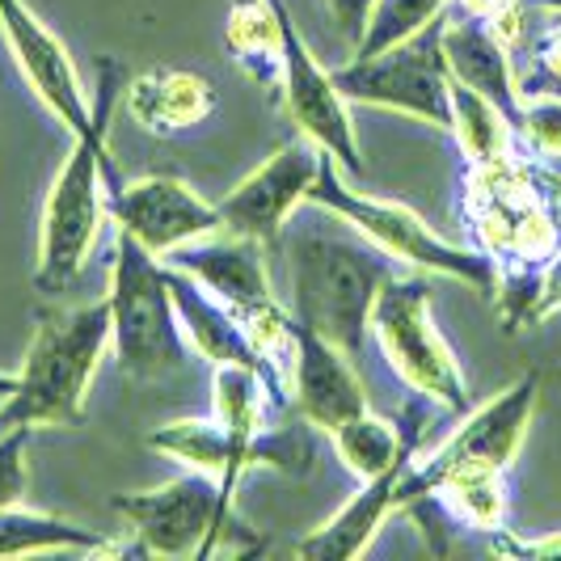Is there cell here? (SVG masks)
Here are the masks:
<instances>
[{
    "label": "cell",
    "instance_id": "4fadbf2b",
    "mask_svg": "<svg viewBox=\"0 0 561 561\" xmlns=\"http://www.w3.org/2000/svg\"><path fill=\"white\" fill-rule=\"evenodd\" d=\"M0 34L4 47L18 64V72L26 77L34 98L68 127V136H81L98 123L93 98L84 93V81L77 64L68 56V47L47 30V22L30 9L26 0H0Z\"/></svg>",
    "mask_w": 561,
    "mask_h": 561
},
{
    "label": "cell",
    "instance_id": "484cf974",
    "mask_svg": "<svg viewBox=\"0 0 561 561\" xmlns=\"http://www.w3.org/2000/svg\"><path fill=\"white\" fill-rule=\"evenodd\" d=\"M451 9V0H376L367 13L364 38L355 43V59L380 56L397 43H405L410 34L426 30L435 18H444Z\"/></svg>",
    "mask_w": 561,
    "mask_h": 561
},
{
    "label": "cell",
    "instance_id": "6da1fadb",
    "mask_svg": "<svg viewBox=\"0 0 561 561\" xmlns=\"http://www.w3.org/2000/svg\"><path fill=\"white\" fill-rule=\"evenodd\" d=\"M93 114L98 123L72 136V148L59 165L51 191L43 198L38 216V253H34V287L43 296H56L81 279L84 262L93 257L102 228L111 220L106 178L114 173L111 157V106L118 98V64H106V77L98 84Z\"/></svg>",
    "mask_w": 561,
    "mask_h": 561
},
{
    "label": "cell",
    "instance_id": "52a82bcc",
    "mask_svg": "<svg viewBox=\"0 0 561 561\" xmlns=\"http://www.w3.org/2000/svg\"><path fill=\"white\" fill-rule=\"evenodd\" d=\"M444 18H435L426 30L410 34L405 43H397L380 56L351 59L334 68V81L346 93V102L410 114L426 127L451 131V72L444 59Z\"/></svg>",
    "mask_w": 561,
    "mask_h": 561
},
{
    "label": "cell",
    "instance_id": "83f0119b",
    "mask_svg": "<svg viewBox=\"0 0 561 561\" xmlns=\"http://www.w3.org/2000/svg\"><path fill=\"white\" fill-rule=\"evenodd\" d=\"M519 131L528 136L536 157H561V98H519Z\"/></svg>",
    "mask_w": 561,
    "mask_h": 561
},
{
    "label": "cell",
    "instance_id": "ffe728a7",
    "mask_svg": "<svg viewBox=\"0 0 561 561\" xmlns=\"http://www.w3.org/2000/svg\"><path fill=\"white\" fill-rule=\"evenodd\" d=\"M422 422H426V414H422L419 405L405 410L401 426L389 419H380V414H371V410H359L355 419H346L342 426H334L330 439H334L337 460H342L359 481H367V478L389 473L397 460L414 456Z\"/></svg>",
    "mask_w": 561,
    "mask_h": 561
},
{
    "label": "cell",
    "instance_id": "9c48e42d",
    "mask_svg": "<svg viewBox=\"0 0 561 561\" xmlns=\"http://www.w3.org/2000/svg\"><path fill=\"white\" fill-rule=\"evenodd\" d=\"M111 506L136 533V553L148 558H207L225 540L220 481L195 469L157 490L118 494Z\"/></svg>",
    "mask_w": 561,
    "mask_h": 561
},
{
    "label": "cell",
    "instance_id": "8fae6325",
    "mask_svg": "<svg viewBox=\"0 0 561 561\" xmlns=\"http://www.w3.org/2000/svg\"><path fill=\"white\" fill-rule=\"evenodd\" d=\"M279 98L305 140L317 144L346 178H364V152H359V136H355L351 102L337 89L334 72L309 51L296 22H287Z\"/></svg>",
    "mask_w": 561,
    "mask_h": 561
},
{
    "label": "cell",
    "instance_id": "d6986e66",
    "mask_svg": "<svg viewBox=\"0 0 561 561\" xmlns=\"http://www.w3.org/2000/svg\"><path fill=\"white\" fill-rule=\"evenodd\" d=\"M123 106L148 136H182L216 114V84L186 68H148L123 84Z\"/></svg>",
    "mask_w": 561,
    "mask_h": 561
},
{
    "label": "cell",
    "instance_id": "ac0fdd59",
    "mask_svg": "<svg viewBox=\"0 0 561 561\" xmlns=\"http://www.w3.org/2000/svg\"><path fill=\"white\" fill-rule=\"evenodd\" d=\"M414 465V456L397 460L389 473L380 478L359 481L355 499L342 506L337 515H330L312 536H305L296 545V558H312V561H346L359 558L367 545L376 540V533L385 528V519L401 506V478L405 469Z\"/></svg>",
    "mask_w": 561,
    "mask_h": 561
},
{
    "label": "cell",
    "instance_id": "d4e9b609",
    "mask_svg": "<svg viewBox=\"0 0 561 561\" xmlns=\"http://www.w3.org/2000/svg\"><path fill=\"white\" fill-rule=\"evenodd\" d=\"M148 448L165 451L178 465L195 469V473H207V478H225L228 465H232V439H228L225 422L216 419H178L169 426H157L148 435Z\"/></svg>",
    "mask_w": 561,
    "mask_h": 561
},
{
    "label": "cell",
    "instance_id": "d6a6232c",
    "mask_svg": "<svg viewBox=\"0 0 561 561\" xmlns=\"http://www.w3.org/2000/svg\"><path fill=\"white\" fill-rule=\"evenodd\" d=\"M460 13H473V18H494L506 0H451Z\"/></svg>",
    "mask_w": 561,
    "mask_h": 561
},
{
    "label": "cell",
    "instance_id": "836d02e7",
    "mask_svg": "<svg viewBox=\"0 0 561 561\" xmlns=\"http://www.w3.org/2000/svg\"><path fill=\"white\" fill-rule=\"evenodd\" d=\"M13 385H18V371H0V393H13Z\"/></svg>",
    "mask_w": 561,
    "mask_h": 561
},
{
    "label": "cell",
    "instance_id": "8d00e7d4",
    "mask_svg": "<svg viewBox=\"0 0 561 561\" xmlns=\"http://www.w3.org/2000/svg\"><path fill=\"white\" fill-rule=\"evenodd\" d=\"M4 397H9V393H0V405H4Z\"/></svg>",
    "mask_w": 561,
    "mask_h": 561
},
{
    "label": "cell",
    "instance_id": "7c38bea8",
    "mask_svg": "<svg viewBox=\"0 0 561 561\" xmlns=\"http://www.w3.org/2000/svg\"><path fill=\"white\" fill-rule=\"evenodd\" d=\"M325 152L312 140H291L283 144L275 157H266L262 165L245 173L232 191H228L216 207L225 216V228L245 232L253 241H262L266 250H279L283 228L291 220L296 207H305L317 186Z\"/></svg>",
    "mask_w": 561,
    "mask_h": 561
},
{
    "label": "cell",
    "instance_id": "ba28073f",
    "mask_svg": "<svg viewBox=\"0 0 561 561\" xmlns=\"http://www.w3.org/2000/svg\"><path fill=\"white\" fill-rule=\"evenodd\" d=\"M536 397H540V376L524 371L515 385H506L503 393H494L485 405L451 431L439 448L426 460H414L401 478V506L426 503L435 494V485L469 465H490V469H511L515 456L528 439V426L536 414Z\"/></svg>",
    "mask_w": 561,
    "mask_h": 561
},
{
    "label": "cell",
    "instance_id": "7a4b0ae2",
    "mask_svg": "<svg viewBox=\"0 0 561 561\" xmlns=\"http://www.w3.org/2000/svg\"><path fill=\"white\" fill-rule=\"evenodd\" d=\"M111 351V305L38 309L18 385L0 405L4 426H81L89 389Z\"/></svg>",
    "mask_w": 561,
    "mask_h": 561
},
{
    "label": "cell",
    "instance_id": "8992f818",
    "mask_svg": "<svg viewBox=\"0 0 561 561\" xmlns=\"http://www.w3.org/2000/svg\"><path fill=\"white\" fill-rule=\"evenodd\" d=\"M371 334L401 385H410L422 401H435L451 414L469 410V380L460 359L439 334L431 312V275L426 271H397L380 287L371 309Z\"/></svg>",
    "mask_w": 561,
    "mask_h": 561
},
{
    "label": "cell",
    "instance_id": "cb8c5ba5",
    "mask_svg": "<svg viewBox=\"0 0 561 561\" xmlns=\"http://www.w3.org/2000/svg\"><path fill=\"white\" fill-rule=\"evenodd\" d=\"M451 136L469 165H499L515 157V123L485 93L451 81Z\"/></svg>",
    "mask_w": 561,
    "mask_h": 561
},
{
    "label": "cell",
    "instance_id": "4316f807",
    "mask_svg": "<svg viewBox=\"0 0 561 561\" xmlns=\"http://www.w3.org/2000/svg\"><path fill=\"white\" fill-rule=\"evenodd\" d=\"M30 435L34 426L0 431V506H18L30 499Z\"/></svg>",
    "mask_w": 561,
    "mask_h": 561
},
{
    "label": "cell",
    "instance_id": "30bf717a",
    "mask_svg": "<svg viewBox=\"0 0 561 561\" xmlns=\"http://www.w3.org/2000/svg\"><path fill=\"white\" fill-rule=\"evenodd\" d=\"M106 203H111V220L118 225V232L136 237L157 257H169L173 250L225 228L216 203H207L182 178H169V173H148V178L127 182L114 169L106 178Z\"/></svg>",
    "mask_w": 561,
    "mask_h": 561
},
{
    "label": "cell",
    "instance_id": "2e32d148",
    "mask_svg": "<svg viewBox=\"0 0 561 561\" xmlns=\"http://www.w3.org/2000/svg\"><path fill=\"white\" fill-rule=\"evenodd\" d=\"M165 275H169V291H173V305H178V321H182V334H186V346L195 351L198 359H207L211 367L220 364H241L253 367L266 376V385L275 389L279 401H287V385L279 376L266 367V359L257 355V346L250 342L245 325L237 312H228L216 296H207L191 275L173 271L165 262Z\"/></svg>",
    "mask_w": 561,
    "mask_h": 561
},
{
    "label": "cell",
    "instance_id": "603a6c76",
    "mask_svg": "<svg viewBox=\"0 0 561 561\" xmlns=\"http://www.w3.org/2000/svg\"><path fill=\"white\" fill-rule=\"evenodd\" d=\"M426 503H439L465 528L503 533L506 506H511V499H506V469H490V465L456 469V473H448L435 485V494Z\"/></svg>",
    "mask_w": 561,
    "mask_h": 561
},
{
    "label": "cell",
    "instance_id": "f1b7e54d",
    "mask_svg": "<svg viewBox=\"0 0 561 561\" xmlns=\"http://www.w3.org/2000/svg\"><path fill=\"white\" fill-rule=\"evenodd\" d=\"M519 98H561V13L558 26L536 43L533 68L519 77Z\"/></svg>",
    "mask_w": 561,
    "mask_h": 561
},
{
    "label": "cell",
    "instance_id": "5bb4252c",
    "mask_svg": "<svg viewBox=\"0 0 561 561\" xmlns=\"http://www.w3.org/2000/svg\"><path fill=\"white\" fill-rule=\"evenodd\" d=\"M169 266L191 275L207 296H216L228 312H237L241 325L279 309V300L271 291V275H266V245L245 232L216 228V232L169 253Z\"/></svg>",
    "mask_w": 561,
    "mask_h": 561
},
{
    "label": "cell",
    "instance_id": "d590c367",
    "mask_svg": "<svg viewBox=\"0 0 561 561\" xmlns=\"http://www.w3.org/2000/svg\"><path fill=\"white\" fill-rule=\"evenodd\" d=\"M545 165H553V169H558V173H561V157H558V161H545Z\"/></svg>",
    "mask_w": 561,
    "mask_h": 561
},
{
    "label": "cell",
    "instance_id": "44dd1931",
    "mask_svg": "<svg viewBox=\"0 0 561 561\" xmlns=\"http://www.w3.org/2000/svg\"><path fill=\"white\" fill-rule=\"evenodd\" d=\"M291 13L283 0H232L228 4L225 43L232 59L250 72L262 89H283V43H287Z\"/></svg>",
    "mask_w": 561,
    "mask_h": 561
},
{
    "label": "cell",
    "instance_id": "f546056e",
    "mask_svg": "<svg viewBox=\"0 0 561 561\" xmlns=\"http://www.w3.org/2000/svg\"><path fill=\"white\" fill-rule=\"evenodd\" d=\"M561 312V245L553 250V257L545 262L540 283H536V300L528 309V325H540L545 317H558Z\"/></svg>",
    "mask_w": 561,
    "mask_h": 561
},
{
    "label": "cell",
    "instance_id": "9a60e30c",
    "mask_svg": "<svg viewBox=\"0 0 561 561\" xmlns=\"http://www.w3.org/2000/svg\"><path fill=\"white\" fill-rule=\"evenodd\" d=\"M287 397L296 401L300 419L325 435L367 410V389L355 371V359L300 321H296L291 364H287Z\"/></svg>",
    "mask_w": 561,
    "mask_h": 561
},
{
    "label": "cell",
    "instance_id": "3957f363",
    "mask_svg": "<svg viewBox=\"0 0 561 561\" xmlns=\"http://www.w3.org/2000/svg\"><path fill=\"white\" fill-rule=\"evenodd\" d=\"M397 262L371 241H351L334 232H300L287 245L291 317L325 334L351 359L364 355L371 334V309L380 287L393 279Z\"/></svg>",
    "mask_w": 561,
    "mask_h": 561
},
{
    "label": "cell",
    "instance_id": "4dcf8cb0",
    "mask_svg": "<svg viewBox=\"0 0 561 561\" xmlns=\"http://www.w3.org/2000/svg\"><path fill=\"white\" fill-rule=\"evenodd\" d=\"M325 4H330V13H334L337 30L346 34V43L355 47V43L364 38L367 13H371V4H376V0H325Z\"/></svg>",
    "mask_w": 561,
    "mask_h": 561
},
{
    "label": "cell",
    "instance_id": "277c9868",
    "mask_svg": "<svg viewBox=\"0 0 561 561\" xmlns=\"http://www.w3.org/2000/svg\"><path fill=\"white\" fill-rule=\"evenodd\" d=\"M312 207H321L325 216H337L342 225H351L359 237H367L376 250H385L397 266L405 271H426V275H448V279L469 283L481 296H499V262L481 250H465L444 241L435 228L422 220L419 211H410L405 203H389L367 191H355L346 182V173L325 157L317 186H312Z\"/></svg>",
    "mask_w": 561,
    "mask_h": 561
},
{
    "label": "cell",
    "instance_id": "e0dca14e",
    "mask_svg": "<svg viewBox=\"0 0 561 561\" xmlns=\"http://www.w3.org/2000/svg\"><path fill=\"white\" fill-rule=\"evenodd\" d=\"M444 59L451 81L485 93L519 131V81L511 68V47L490 26V18H473L460 9L456 18H444Z\"/></svg>",
    "mask_w": 561,
    "mask_h": 561
},
{
    "label": "cell",
    "instance_id": "7402d4cb",
    "mask_svg": "<svg viewBox=\"0 0 561 561\" xmlns=\"http://www.w3.org/2000/svg\"><path fill=\"white\" fill-rule=\"evenodd\" d=\"M106 540L81 524L34 511V506H0V558H30V553H102Z\"/></svg>",
    "mask_w": 561,
    "mask_h": 561
},
{
    "label": "cell",
    "instance_id": "1f68e13d",
    "mask_svg": "<svg viewBox=\"0 0 561 561\" xmlns=\"http://www.w3.org/2000/svg\"><path fill=\"white\" fill-rule=\"evenodd\" d=\"M499 553H515V558H561V533L540 536V540H494Z\"/></svg>",
    "mask_w": 561,
    "mask_h": 561
},
{
    "label": "cell",
    "instance_id": "5b68a950",
    "mask_svg": "<svg viewBox=\"0 0 561 561\" xmlns=\"http://www.w3.org/2000/svg\"><path fill=\"white\" fill-rule=\"evenodd\" d=\"M111 351L127 380H165L186 367V334L157 253L118 232L111 257Z\"/></svg>",
    "mask_w": 561,
    "mask_h": 561
},
{
    "label": "cell",
    "instance_id": "e575fe53",
    "mask_svg": "<svg viewBox=\"0 0 561 561\" xmlns=\"http://www.w3.org/2000/svg\"><path fill=\"white\" fill-rule=\"evenodd\" d=\"M536 4H545V9H553V13H561V0H536Z\"/></svg>",
    "mask_w": 561,
    "mask_h": 561
}]
</instances>
